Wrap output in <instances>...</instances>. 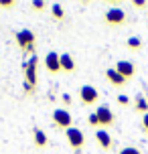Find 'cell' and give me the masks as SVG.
I'll list each match as a JSON object with an SVG mask.
<instances>
[{
	"label": "cell",
	"instance_id": "5bb4252c",
	"mask_svg": "<svg viewBox=\"0 0 148 154\" xmlns=\"http://www.w3.org/2000/svg\"><path fill=\"white\" fill-rule=\"evenodd\" d=\"M51 16H53V20H63L65 18V8H63V4H59V2H55V4H51Z\"/></svg>",
	"mask_w": 148,
	"mask_h": 154
},
{
	"label": "cell",
	"instance_id": "3957f363",
	"mask_svg": "<svg viewBox=\"0 0 148 154\" xmlns=\"http://www.w3.org/2000/svg\"><path fill=\"white\" fill-rule=\"evenodd\" d=\"M103 23L108 24V26H124L128 23V14H126V10L122 8H108L106 12H103Z\"/></svg>",
	"mask_w": 148,
	"mask_h": 154
},
{
	"label": "cell",
	"instance_id": "d6986e66",
	"mask_svg": "<svg viewBox=\"0 0 148 154\" xmlns=\"http://www.w3.org/2000/svg\"><path fill=\"white\" fill-rule=\"evenodd\" d=\"M118 154H142L138 148H134V146H126V148H122Z\"/></svg>",
	"mask_w": 148,
	"mask_h": 154
},
{
	"label": "cell",
	"instance_id": "7a4b0ae2",
	"mask_svg": "<svg viewBox=\"0 0 148 154\" xmlns=\"http://www.w3.org/2000/svg\"><path fill=\"white\" fill-rule=\"evenodd\" d=\"M37 65H39V57L31 55L29 63L24 65V89L26 93H35V85H37Z\"/></svg>",
	"mask_w": 148,
	"mask_h": 154
},
{
	"label": "cell",
	"instance_id": "2e32d148",
	"mask_svg": "<svg viewBox=\"0 0 148 154\" xmlns=\"http://www.w3.org/2000/svg\"><path fill=\"white\" fill-rule=\"evenodd\" d=\"M126 47H128L130 51H140L142 47H144V43H142L140 37H130L128 41H126Z\"/></svg>",
	"mask_w": 148,
	"mask_h": 154
},
{
	"label": "cell",
	"instance_id": "ac0fdd59",
	"mask_svg": "<svg viewBox=\"0 0 148 154\" xmlns=\"http://www.w3.org/2000/svg\"><path fill=\"white\" fill-rule=\"evenodd\" d=\"M87 124H89L91 128H100V120H97L95 112H94V114H89V116H87Z\"/></svg>",
	"mask_w": 148,
	"mask_h": 154
},
{
	"label": "cell",
	"instance_id": "4fadbf2b",
	"mask_svg": "<svg viewBox=\"0 0 148 154\" xmlns=\"http://www.w3.org/2000/svg\"><path fill=\"white\" fill-rule=\"evenodd\" d=\"M59 61H61V71H65V73H73L77 69V65H75V61H73V57L69 53L59 55Z\"/></svg>",
	"mask_w": 148,
	"mask_h": 154
},
{
	"label": "cell",
	"instance_id": "9c48e42d",
	"mask_svg": "<svg viewBox=\"0 0 148 154\" xmlns=\"http://www.w3.org/2000/svg\"><path fill=\"white\" fill-rule=\"evenodd\" d=\"M114 69H116L120 75L124 77L126 81H130V79L136 75V71H138V69H136V65H134L132 61H118Z\"/></svg>",
	"mask_w": 148,
	"mask_h": 154
},
{
	"label": "cell",
	"instance_id": "277c9868",
	"mask_svg": "<svg viewBox=\"0 0 148 154\" xmlns=\"http://www.w3.org/2000/svg\"><path fill=\"white\" fill-rule=\"evenodd\" d=\"M65 138H67V144L75 150V154H79V150L85 146V134L79 128H75V126H71L69 130H65Z\"/></svg>",
	"mask_w": 148,
	"mask_h": 154
},
{
	"label": "cell",
	"instance_id": "7402d4cb",
	"mask_svg": "<svg viewBox=\"0 0 148 154\" xmlns=\"http://www.w3.org/2000/svg\"><path fill=\"white\" fill-rule=\"evenodd\" d=\"M118 103H120V106H128V103H130V97H128V95H118Z\"/></svg>",
	"mask_w": 148,
	"mask_h": 154
},
{
	"label": "cell",
	"instance_id": "9a60e30c",
	"mask_svg": "<svg viewBox=\"0 0 148 154\" xmlns=\"http://www.w3.org/2000/svg\"><path fill=\"white\" fill-rule=\"evenodd\" d=\"M134 109L140 112V114H148V100L144 97V95H136V100H134Z\"/></svg>",
	"mask_w": 148,
	"mask_h": 154
},
{
	"label": "cell",
	"instance_id": "52a82bcc",
	"mask_svg": "<svg viewBox=\"0 0 148 154\" xmlns=\"http://www.w3.org/2000/svg\"><path fill=\"white\" fill-rule=\"evenodd\" d=\"M53 124L57 126V128H61V130H69L71 124H73V118H71V114L67 112V109L57 108L53 112Z\"/></svg>",
	"mask_w": 148,
	"mask_h": 154
},
{
	"label": "cell",
	"instance_id": "ba28073f",
	"mask_svg": "<svg viewBox=\"0 0 148 154\" xmlns=\"http://www.w3.org/2000/svg\"><path fill=\"white\" fill-rule=\"evenodd\" d=\"M45 69H47L51 75H57V73H61V61H59V53H55V51H49L47 57H45Z\"/></svg>",
	"mask_w": 148,
	"mask_h": 154
},
{
	"label": "cell",
	"instance_id": "e0dca14e",
	"mask_svg": "<svg viewBox=\"0 0 148 154\" xmlns=\"http://www.w3.org/2000/svg\"><path fill=\"white\" fill-rule=\"evenodd\" d=\"M31 8L35 10V12H43V10L47 8V4H45L43 0H32V2H31Z\"/></svg>",
	"mask_w": 148,
	"mask_h": 154
},
{
	"label": "cell",
	"instance_id": "ffe728a7",
	"mask_svg": "<svg viewBox=\"0 0 148 154\" xmlns=\"http://www.w3.org/2000/svg\"><path fill=\"white\" fill-rule=\"evenodd\" d=\"M16 6V0H0V10L2 8H14Z\"/></svg>",
	"mask_w": 148,
	"mask_h": 154
},
{
	"label": "cell",
	"instance_id": "44dd1931",
	"mask_svg": "<svg viewBox=\"0 0 148 154\" xmlns=\"http://www.w3.org/2000/svg\"><path fill=\"white\" fill-rule=\"evenodd\" d=\"M132 6H134V8H146V6H148V2H146V0H134Z\"/></svg>",
	"mask_w": 148,
	"mask_h": 154
},
{
	"label": "cell",
	"instance_id": "cb8c5ba5",
	"mask_svg": "<svg viewBox=\"0 0 148 154\" xmlns=\"http://www.w3.org/2000/svg\"><path fill=\"white\" fill-rule=\"evenodd\" d=\"M142 128H144V132L148 134V114L142 116Z\"/></svg>",
	"mask_w": 148,
	"mask_h": 154
},
{
	"label": "cell",
	"instance_id": "5b68a950",
	"mask_svg": "<svg viewBox=\"0 0 148 154\" xmlns=\"http://www.w3.org/2000/svg\"><path fill=\"white\" fill-rule=\"evenodd\" d=\"M95 116H97V120H100V128H112L114 124H116V114L109 109V106H100V108L95 109Z\"/></svg>",
	"mask_w": 148,
	"mask_h": 154
},
{
	"label": "cell",
	"instance_id": "30bf717a",
	"mask_svg": "<svg viewBox=\"0 0 148 154\" xmlns=\"http://www.w3.org/2000/svg\"><path fill=\"white\" fill-rule=\"evenodd\" d=\"M95 142H97V146L101 148V150H112L114 148V138L109 136L108 130H97L95 132Z\"/></svg>",
	"mask_w": 148,
	"mask_h": 154
},
{
	"label": "cell",
	"instance_id": "8992f818",
	"mask_svg": "<svg viewBox=\"0 0 148 154\" xmlns=\"http://www.w3.org/2000/svg\"><path fill=\"white\" fill-rule=\"evenodd\" d=\"M79 101L83 106H95L100 101V91L95 89L94 85H81V89H79Z\"/></svg>",
	"mask_w": 148,
	"mask_h": 154
},
{
	"label": "cell",
	"instance_id": "7c38bea8",
	"mask_svg": "<svg viewBox=\"0 0 148 154\" xmlns=\"http://www.w3.org/2000/svg\"><path fill=\"white\" fill-rule=\"evenodd\" d=\"M32 142L37 148H47L49 146V138L47 134L41 130V128H32Z\"/></svg>",
	"mask_w": 148,
	"mask_h": 154
},
{
	"label": "cell",
	"instance_id": "603a6c76",
	"mask_svg": "<svg viewBox=\"0 0 148 154\" xmlns=\"http://www.w3.org/2000/svg\"><path fill=\"white\" fill-rule=\"evenodd\" d=\"M61 100H63V103H65V106H71V101H73L69 93H63V95H61Z\"/></svg>",
	"mask_w": 148,
	"mask_h": 154
},
{
	"label": "cell",
	"instance_id": "6da1fadb",
	"mask_svg": "<svg viewBox=\"0 0 148 154\" xmlns=\"http://www.w3.org/2000/svg\"><path fill=\"white\" fill-rule=\"evenodd\" d=\"M14 41H16V45H18V49H20L23 53L35 55V49H37V35H35L32 31H29V29L16 31L14 32Z\"/></svg>",
	"mask_w": 148,
	"mask_h": 154
},
{
	"label": "cell",
	"instance_id": "8fae6325",
	"mask_svg": "<svg viewBox=\"0 0 148 154\" xmlns=\"http://www.w3.org/2000/svg\"><path fill=\"white\" fill-rule=\"evenodd\" d=\"M106 79L109 81V85H114V87H118V89H120V87H124V85L128 83V81H126V79L120 75L114 67H109V69L106 71Z\"/></svg>",
	"mask_w": 148,
	"mask_h": 154
}]
</instances>
